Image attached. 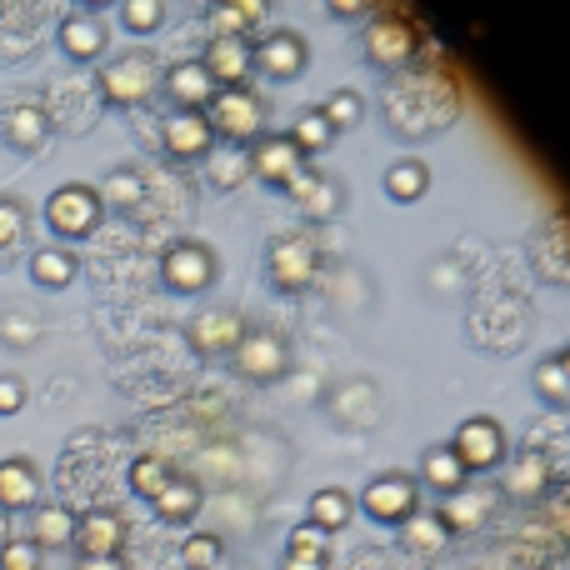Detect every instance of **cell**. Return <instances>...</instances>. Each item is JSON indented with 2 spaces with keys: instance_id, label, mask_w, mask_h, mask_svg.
Segmentation results:
<instances>
[{
  "instance_id": "6da1fadb",
  "label": "cell",
  "mask_w": 570,
  "mask_h": 570,
  "mask_svg": "<svg viewBox=\"0 0 570 570\" xmlns=\"http://www.w3.org/2000/svg\"><path fill=\"white\" fill-rule=\"evenodd\" d=\"M266 276L276 291H305L315 276H321V246L305 230H285V236H271L266 246Z\"/></svg>"
},
{
  "instance_id": "7a4b0ae2",
  "label": "cell",
  "mask_w": 570,
  "mask_h": 570,
  "mask_svg": "<svg viewBox=\"0 0 570 570\" xmlns=\"http://www.w3.org/2000/svg\"><path fill=\"white\" fill-rule=\"evenodd\" d=\"M156 66L160 60L150 56V50H126V56H116L110 66H100V96L120 110L146 106L150 90H156V80H160Z\"/></svg>"
},
{
  "instance_id": "3957f363",
  "label": "cell",
  "mask_w": 570,
  "mask_h": 570,
  "mask_svg": "<svg viewBox=\"0 0 570 570\" xmlns=\"http://www.w3.org/2000/svg\"><path fill=\"white\" fill-rule=\"evenodd\" d=\"M421 56V30L401 16H371L365 26V60L375 70H411Z\"/></svg>"
},
{
  "instance_id": "277c9868",
  "label": "cell",
  "mask_w": 570,
  "mask_h": 570,
  "mask_svg": "<svg viewBox=\"0 0 570 570\" xmlns=\"http://www.w3.org/2000/svg\"><path fill=\"white\" fill-rule=\"evenodd\" d=\"M100 190L96 186H80V180H70V186H60L56 196L46 200V226L56 230L60 240H86L90 230L100 226Z\"/></svg>"
},
{
  "instance_id": "5b68a950",
  "label": "cell",
  "mask_w": 570,
  "mask_h": 570,
  "mask_svg": "<svg viewBox=\"0 0 570 570\" xmlns=\"http://www.w3.org/2000/svg\"><path fill=\"white\" fill-rule=\"evenodd\" d=\"M206 120H210V130H220V136L230 140V146H250V140H261V130H266V100L250 96L246 86L220 90V96L210 100Z\"/></svg>"
},
{
  "instance_id": "8992f818",
  "label": "cell",
  "mask_w": 570,
  "mask_h": 570,
  "mask_svg": "<svg viewBox=\"0 0 570 570\" xmlns=\"http://www.w3.org/2000/svg\"><path fill=\"white\" fill-rule=\"evenodd\" d=\"M355 505H361L375 525H405L415 511H421V491H415L411 475H395L391 471V475H375V481L361 491V501H355Z\"/></svg>"
},
{
  "instance_id": "52a82bcc",
  "label": "cell",
  "mask_w": 570,
  "mask_h": 570,
  "mask_svg": "<svg viewBox=\"0 0 570 570\" xmlns=\"http://www.w3.org/2000/svg\"><path fill=\"white\" fill-rule=\"evenodd\" d=\"M230 361H236V371L246 375V381L271 385L291 371V341L276 331H246V341L230 351Z\"/></svg>"
},
{
  "instance_id": "ba28073f",
  "label": "cell",
  "mask_w": 570,
  "mask_h": 570,
  "mask_svg": "<svg viewBox=\"0 0 570 570\" xmlns=\"http://www.w3.org/2000/svg\"><path fill=\"white\" fill-rule=\"evenodd\" d=\"M451 451H455V461L465 465V475L505 465V431H501V421H491V415H471V421H461Z\"/></svg>"
},
{
  "instance_id": "9c48e42d",
  "label": "cell",
  "mask_w": 570,
  "mask_h": 570,
  "mask_svg": "<svg viewBox=\"0 0 570 570\" xmlns=\"http://www.w3.org/2000/svg\"><path fill=\"white\" fill-rule=\"evenodd\" d=\"M160 276L176 295H196L216 281V250L200 246V240H176V246L160 256Z\"/></svg>"
},
{
  "instance_id": "30bf717a",
  "label": "cell",
  "mask_w": 570,
  "mask_h": 570,
  "mask_svg": "<svg viewBox=\"0 0 570 570\" xmlns=\"http://www.w3.org/2000/svg\"><path fill=\"white\" fill-rule=\"evenodd\" d=\"M250 60H256V70H266L271 80H295L305 70V60H311V46H305L301 30H266L261 40H250Z\"/></svg>"
},
{
  "instance_id": "8fae6325",
  "label": "cell",
  "mask_w": 570,
  "mask_h": 570,
  "mask_svg": "<svg viewBox=\"0 0 570 570\" xmlns=\"http://www.w3.org/2000/svg\"><path fill=\"white\" fill-rule=\"evenodd\" d=\"M160 146L176 160L210 156V150H216V130H210L206 110H170V116L160 120Z\"/></svg>"
},
{
  "instance_id": "7c38bea8",
  "label": "cell",
  "mask_w": 570,
  "mask_h": 570,
  "mask_svg": "<svg viewBox=\"0 0 570 570\" xmlns=\"http://www.w3.org/2000/svg\"><path fill=\"white\" fill-rule=\"evenodd\" d=\"M186 335L200 355H230L246 341V315H240L236 305H210V311H200L196 321H190Z\"/></svg>"
},
{
  "instance_id": "4fadbf2b",
  "label": "cell",
  "mask_w": 570,
  "mask_h": 570,
  "mask_svg": "<svg viewBox=\"0 0 570 570\" xmlns=\"http://www.w3.org/2000/svg\"><path fill=\"white\" fill-rule=\"evenodd\" d=\"M76 546L80 556H120L126 551V515L110 511V505H96V511L76 515Z\"/></svg>"
},
{
  "instance_id": "5bb4252c",
  "label": "cell",
  "mask_w": 570,
  "mask_h": 570,
  "mask_svg": "<svg viewBox=\"0 0 570 570\" xmlns=\"http://www.w3.org/2000/svg\"><path fill=\"white\" fill-rule=\"evenodd\" d=\"M200 66L210 70V80H216L220 90H240V86H246V76L256 70V60H250V40L216 36L206 46V56H200Z\"/></svg>"
},
{
  "instance_id": "9a60e30c",
  "label": "cell",
  "mask_w": 570,
  "mask_h": 570,
  "mask_svg": "<svg viewBox=\"0 0 570 570\" xmlns=\"http://www.w3.org/2000/svg\"><path fill=\"white\" fill-rule=\"evenodd\" d=\"M0 140L10 150H40L50 140V116L36 100H16V106L0 110Z\"/></svg>"
},
{
  "instance_id": "2e32d148",
  "label": "cell",
  "mask_w": 570,
  "mask_h": 570,
  "mask_svg": "<svg viewBox=\"0 0 570 570\" xmlns=\"http://www.w3.org/2000/svg\"><path fill=\"white\" fill-rule=\"evenodd\" d=\"M246 156H250V176H261L266 186H281V190H285V180L305 166V156L291 146V136H261Z\"/></svg>"
},
{
  "instance_id": "e0dca14e",
  "label": "cell",
  "mask_w": 570,
  "mask_h": 570,
  "mask_svg": "<svg viewBox=\"0 0 570 570\" xmlns=\"http://www.w3.org/2000/svg\"><path fill=\"white\" fill-rule=\"evenodd\" d=\"M40 505V471L26 455L0 461V511H36Z\"/></svg>"
},
{
  "instance_id": "ac0fdd59",
  "label": "cell",
  "mask_w": 570,
  "mask_h": 570,
  "mask_svg": "<svg viewBox=\"0 0 570 570\" xmlns=\"http://www.w3.org/2000/svg\"><path fill=\"white\" fill-rule=\"evenodd\" d=\"M166 90H170V100H176V110H210V100L220 96V86L210 80V70L200 66V60H180V66H170Z\"/></svg>"
},
{
  "instance_id": "d6986e66",
  "label": "cell",
  "mask_w": 570,
  "mask_h": 570,
  "mask_svg": "<svg viewBox=\"0 0 570 570\" xmlns=\"http://www.w3.org/2000/svg\"><path fill=\"white\" fill-rule=\"evenodd\" d=\"M491 501H495L491 491H471V485H461L455 495H445V505L435 511V521H441L451 535H471V531H481V525H485Z\"/></svg>"
},
{
  "instance_id": "ffe728a7",
  "label": "cell",
  "mask_w": 570,
  "mask_h": 570,
  "mask_svg": "<svg viewBox=\"0 0 570 570\" xmlns=\"http://www.w3.org/2000/svg\"><path fill=\"white\" fill-rule=\"evenodd\" d=\"M110 46V30L100 26L96 16H66L60 20V50H66L70 60H80V66H90V60H100Z\"/></svg>"
},
{
  "instance_id": "44dd1931",
  "label": "cell",
  "mask_w": 570,
  "mask_h": 570,
  "mask_svg": "<svg viewBox=\"0 0 570 570\" xmlns=\"http://www.w3.org/2000/svg\"><path fill=\"white\" fill-rule=\"evenodd\" d=\"M76 541V511L70 505H36L30 511V546H36L40 556L46 551H60V546Z\"/></svg>"
},
{
  "instance_id": "7402d4cb",
  "label": "cell",
  "mask_w": 570,
  "mask_h": 570,
  "mask_svg": "<svg viewBox=\"0 0 570 570\" xmlns=\"http://www.w3.org/2000/svg\"><path fill=\"white\" fill-rule=\"evenodd\" d=\"M76 276H80V261L70 256L66 246H40L36 256H30V281H36L40 291H66Z\"/></svg>"
},
{
  "instance_id": "603a6c76",
  "label": "cell",
  "mask_w": 570,
  "mask_h": 570,
  "mask_svg": "<svg viewBox=\"0 0 570 570\" xmlns=\"http://www.w3.org/2000/svg\"><path fill=\"white\" fill-rule=\"evenodd\" d=\"M150 505H156V515H160V521H170V525L196 521V511H200V485L190 481V475H170L166 491H160Z\"/></svg>"
},
{
  "instance_id": "cb8c5ba5",
  "label": "cell",
  "mask_w": 570,
  "mask_h": 570,
  "mask_svg": "<svg viewBox=\"0 0 570 570\" xmlns=\"http://www.w3.org/2000/svg\"><path fill=\"white\" fill-rule=\"evenodd\" d=\"M425 190H431V166H425V160L405 156V160H395V166L385 170V196L401 200V206H415Z\"/></svg>"
},
{
  "instance_id": "d4e9b609",
  "label": "cell",
  "mask_w": 570,
  "mask_h": 570,
  "mask_svg": "<svg viewBox=\"0 0 570 570\" xmlns=\"http://www.w3.org/2000/svg\"><path fill=\"white\" fill-rule=\"evenodd\" d=\"M401 546H405L411 556H421V561H435V556L451 546V531H445L435 515H421V511H415L411 521L401 525Z\"/></svg>"
},
{
  "instance_id": "484cf974",
  "label": "cell",
  "mask_w": 570,
  "mask_h": 570,
  "mask_svg": "<svg viewBox=\"0 0 570 570\" xmlns=\"http://www.w3.org/2000/svg\"><path fill=\"white\" fill-rule=\"evenodd\" d=\"M351 515H355V495L341 491V485H325V491L311 495V525L321 535L325 531H345V525H351Z\"/></svg>"
},
{
  "instance_id": "4316f807",
  "label": "cell",
  "mask_w": 570,
  "mask_h": 570,
  "mask_svg": "<svg viewBox=\"0 0 570 570\" xmlns=\"http://www.w3.org/2000/svg\"><path fill=\"white\" fill-rule=\"evenodd\" d=\"M421 481L435 485L441 495H455V491L465 485V465L455 461L451 445H431V451L421 455Z\"/></svg>"
},
{
  "instance_id": "83f0119b",
  "label": "cell",
  "mask_w": 570,
  "mask_h": 570,
  "mask_svg": "<svg viewBox=\"0 0 570 570\" xmlns=\"http://www.w3.org/2000/svg\"><path fill=\"white\" fill-rule=\"evenodd\" d=\"M546 481H551L546 455H521V461L505 471V495H511V501H541Z\"/></svg>"
},
{
  "instance_id": "f1b7e54d",
  "label": "cell",
  "mask_w": 570,
  "mask_h": 570,
  "mask_svg": "<svg viewBox=\"0 0 570 570\" xmlns=\"http://www.w3.org/2000/svg\"><path fill=\"white\" fill-rule=\"evenodd\" d=\"M266 20V6L261 0H230V6H216V36H240L250 40V30Z\"/></svg>"
},
{
  "instance_id": "f546056e",
  "label": "cell",
  "mask_w": 570,
  "mask_h": 570,
  "mask_svg": "<svg viewBox=\"0 0 570 570\" xmlns=\"http://www.w3.org/2000/svg\"><path fill=\"white\" fill-rule=\"evenodd\" d=\"M210 186H220V190H236L240 180L250 176V156H246V146H220V150H210Z\"/></svg>"
},
{
  "instance_id": "4dcf8cb0",
  "label": "cell",
  "mask_w": 570,
  "mask_h": 570,
  "mask_svg": "<svg viewBox=\"0 0 570 570\" xmlns=\"http://www.w3.org/2000/svg\"><path fill=\"white\" fill-rule=\"evenodd\" d=\"M170 475L176 471H170L166 455H136V461H130V491L146 495V501H156V495L166 491Z\"/></svg>"
},
{
  "instance_id": "1f68e13d",
  "label": "cell",
  "mask_w": 570,
  "mask_h": 570,
  "mask_svg": "<svg viewBox=\"0 0 570 570\" xmlns=\"http://www.w3.org/2000/svg\"><path fill=\"white\" fill-rule=\"evenodd\" d=\"M341 206H345V186H341V180H331V176H321V180H315V186L301 196V210H305L311 220H331Z\"/></svg>"
},
{
  "instance_id": "d6a6232c",
  "label": "cell",
  "mask_w": 570,
  "mask_h": 570,
  "mask_svg": "<svg viewBox=\"0 0 570 570\" xmlns=\"http://www.w3.org/2000/svg\"><path fill=\"white\" fill-rule=\"evenodd\" d=\"M331 140H335V130L325 126L321 110H305V116L295 120V130H291V146L301 150V156H321V150L331 146Z\"/></svg>"
},
{
  "instance_id": "836d02e7",
  "label": "cell",
  "mask_w": 570,
  "mask_h": 570,
  "mask_svg": "<svg viewBox=\"0 0 570 570\" xmlns=\"http://www.w3.org/2000/svg\"><path fill=\"white\" fill-rule=\"evenodd\" d=\"M321 116H325V126L331 130H355L361 126V116H365V100L355 96V90H335V96L321 106Z\"/></svg>"
},
{
  "instance_id": "e575fe53",
  "label": "cell",
  "mask_w": 570,
  "mask_h": 570,
  "mask_svg": "<svg viewBox=\"0 0 570 570\" xmlns=\"http://www.w3.org/2000/svg\"><path fill=\"white\" fill-rule=\"evenodd\" d=\"M220 561H226V541L220 535H190L180 546V566L186 570H216Z\"/></svg>"
},
{
  "instance_id": "d590c367",
  "label": "cell",
  "mask_w": 570,
  "mask_h": 570,
  "mask_svg": "<svg viewBox=\"0 0 570 570\" xmlns=\"http://www.w3.org/2000/svg\"><path fill=\"white\" fill-rule=\"evenodd\" d=\"M160 20H166V6H160V0H126V6H120V26L136 30V36L160 30Z\"/></svg>"
},
{
  "instance_id": "8d00e7d4",
  "label": "cell",
  "mask_w": 570,
  "mask_h": 570,
  "mask_svg": "<svg viewBox=\"0 0 570 570\" xmlns=\"http://www.w3.org/2000/svg\"><path fill=\"white\" fill-rule=\"evenodd\" d=\"M535 395H541L546 405H570V381H566L561 361H541V365H535Z\"/></svg>"
},
{
  "instance_id": "74e56055",
  "label": "cell",
  "mask_w": 570,
  "mask_h": 570,
  "mask_svg": "<svg viewBox=\"0 0 570 570\" xmlns=\"http://www.w3.org/2000/svg\"><path fill=\"white\" fill-rule=\"evenodd\" d=\"M30 216H26V200L16 196H0V256H6L10 246H20V236H26Z\"/></svg>"
},
{
  "instance_id": "f35d334b",
  "label": "cell",
  "mask_w": 570,
  "mask_h": 570,
  "mask_svg": "<svg viewBox=\"0 0 570 570\" xmlns=\"http://www.w3.org/2000/svg\"><path fill=\"white\" fill-rule=\"evenodd\" d=\"M146 196V186H140V176L136 170H110V180H106V190H100V206H136V200Z\"/></svg>"
},
{
  "instance_id": "ab89813d",
  "label": "cell",
  "mask_w": 570,
  "mask_h": 570,
  "mask_svg": "<svg viewBox=\"0 0 570 570\" xmlns=\"http://www.w3.org/2000/svg\"><path fill=\"white\" fill-rule=\"evenodd\" d=\"M46 556L30 541H0V570H40Z\"/></svg>"
},
{
  "instance_id": "60d3db41",
  "label": "cell",
  "mask_w": 570,
  "mask_h": 570,
  "mask_svg": "<svg viewBox=\"0 0 570 570\" xmlns=\"http://www.w3.org/2000/svg\"><path fill=\"white\" fill-rule=\"evenodd\" d=\"M285 556H311V561H325V535L315 525H295L291 531V551Z\"/></svg>"
},
{
  "instance_id": "b9f144b4",
  "label": "cell",
  "mask_w": 570,
  "mask_h": 570,
  "mask_svg": "<svg viewBox=\"0 0 570 570\" xmlns=\"http://www.w3.org/2000/svg\"><path fill=\"white\" fill-rule=\"evenodd\" d=\"M26 401H30L26 381H20V375H0V415H20Z\"/></svg>"
},
{
  "instance_id": "7bdbcfd3",
  "label": "cell",
  "mask_w": 570,
  "mask_h": 570,
  "mask_svg": "<svg viewBox=\"0 0 570 570\" xmlns=\"http://www.w3.org/2000/svg\"><path fill=\"white\" fill-rule=\"evenodd\" d=\"M76 570H126V561L120 556H80Z\"/></svg>"
},
{
  "instance_id": "ee69618b",
  "label": "cell",
  "mask_w": 570,
  "mask_h": 570,
  "mask_svg": "<svg viewBox=\"0 0 570 570\" xmlns=\"http://www.w3.org/2000/svg\"><path fill=\"white\" fill-rule=\"evenodd\" d=\"M281 570H325V561H311V556H285Z\"/></svg>"
},
{
  "instance_id": "f6af8a7d",
  "label": "cell",
  "mask_w": 570,
  "mask_h": 570,
  "mask_svg": "<svg viewBox=\"0 0 570 570\" xmlns=\"http://www.w3.org/2000/svg\"><path fill=\"white\" fill-rule=\"evenodd\" d=\"M556 525H561V535L570 541V491L561 495V505H556Z\"/></svg>"
},
{
  "instance_id": "bcb514c9",
  "label": "cell",
  "mask_w": 570,
  "mask_h": 570,
  "mask_svg": "<svg viewBox=\"0 0 570 570\" xmlns=\"http://www.w3.org/2000/svg\"><path fill=\"white\" fill-rule=\"evenodd\" d=\"M331 16H371V6H331Z\"/></svg>"
},
{
  "instance_id": "7dc6e473",
  "label": "cell",
  "mask_w": 570,
  "mask_h": 570,
  "mask_svg": "<svg viewBox=\"0 0 570 570\" xmlns=\"http://www.w3.org/2000/svg\"><path fill=\"white\" fill-rule=\"evenodd\" d=\"M561 361V371H566V381H570V345H566V355H556Z\"/></svg>"
}]
</instances>
